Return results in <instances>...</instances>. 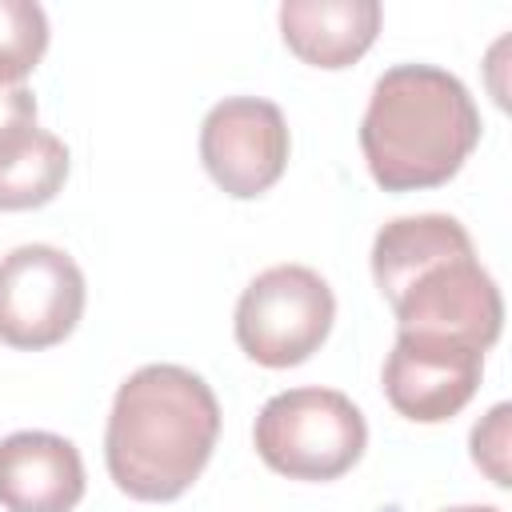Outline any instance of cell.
Wrapping results in <instances>:
<instances>
[{
  "label": "cell",
  "mask_w": 512,
  "mask_h": 512,
  "mask_svg": "<svg viewBox=\"0 0 512 512\" xmlns=\"http://www.w3.org/2000/svg\"><path fill=\"white\" fill-rule=\"evenodd\" d=\"M68 176V148L36 120L0 132V212L48 204Z\"/></svg>",
  "instance_id": "8fae6325"
},
{
  "label": "cell",
  "mask_w": 512,
  "mask_h": 512,
  "mask_svg": "<svg viewBox=\"0 0 512 512\" xmlns=\"http://www.w3.org/2000/svg\"><path fill=\"white\" fill-rule=\"evenodd\" d=\"M84 316V272L52 244H20L0 260V340L24 352L60 344Z\"/></svg>",
  "instance_id": "8992f818"
},
{
  "label": "cell",
  "mask_w": 512,
  "mask_h": 512,
  "mask_svg": "<svg viewBox=\"0 0 512 512\" xmlns=\"http://www.w3.org/2000/svg\"><path fill=\"white\" fill-rule=\"evenodd\" d=\"M444 512H500V508H488V504H460V508H444Z\"/></svg>",
  "instance_id": "9a60e30c"
},
{
  "label": "cell",
  "mask_w": 512,
  "mask_h": 512,
  "mask_svg": "<svg viewBox=\"0 0 512 512\" xmlns=\"http://www.w3.org/2000/svg\"><path fill=\"white\" fill-rule=\"evenodd\" d=\"M216 436V392L192 368L144 364L116 388L108 412V476L132 500H176L204 472Z\"/></svg>",
  "instance_id": "7a4b0ae2"
},
{
  "label": "cell",
  "mask_w": 512,
  "mask_h": 512,
  "mask_svg": "<svg viewBox=\"0 0 512 512\" xmlns=\"http://www.w3.org/2000/svg\"><path fill=\"white\" fill-rule=\"evenodd\" d=\"M480 372L484 352L468 344L396 336L384 360V396L400 416L416 424H440L452 420L476 396Z\"/></svg>",
  "instance_id": "ba28073f"
},
{
  "label": "cell",
  "mask_w": 512,
  "mask_h": 512,
  "mask_svg": "<svg viewBox=\"0 0 512 512\" xmlns=\"http://www.w3.org/2000/svg\"><path fill=\"white\" fill-rule=\"evenodd\" d=\"M260 460L288 480H336L368 448L364 412L336 388L276 392L256 416Z\"/></svg>",
  "instance_id": "277c9868"
},
{
  "label": "cell",
  "mask_w": 512,
  "mask_h": 512,
  "mask_svg": "<svg viewBox=\"0 0 512 512\" xmlns=\"http://www.w3.org/2000/svg\"><path fill=\"white\" fill-rule=\"evenodd\" d=\"M372 276L400 336L452 340L476 352L496 344L504 300L460 220L444 212L388 220L372 240Z\"/></svg>",
  "instance_id": "6da1fadb"
},
{
  "label": "cell",
  "mask_w": 512,
  "mask_h": 512,
  "mask_svg": "<svg viewBox=\"0 0 512 512\" xmlns=\"http://www.w3.org/2000/svg\"><path fill=\"white\" fill-rule=\"evenodd\" d=\"M48 48V16L32 0H0V88L20 84Z\"/></svg>",
  "instance_id": "7c38bea8"
},
{
  "label": "cell",
  "mask_w": 512,
  "mask_h": 512,
  "mask_svg": "<svg viewBox=\"0 0 512 512\" xmlns=\"http://www.w3.org/2000/svg\"><path fill=\"white\" fill-rule=\"evenodd\" d=\"M280 32H284V44L304 64L348 68L372 48L380 32V4L376 0H284Z\"/></svg>",
  "instance_id": "30bf717a"
},
{
  "label": "cell",
  "mask_w": 512,
  "mask_h": 512,
  "mask_svg": "<svg viewBox=\"0 0 512 512\" xmlns=\"http://www.w3.org/2000/svg\"><path fill=\"white\" fill-rule=\"evenodd\" d=\"M84 496V460L56 432L0 440V504L8 512H72Z\"/></svg>",
  "instance_id": "9c48e42d"
},
{
  "label": "cell",
  "mask_w": 512,
  "mask_h": 512,
  "mask_svg": "<svg viewBox=\"0 0 512 512\" xmlns=\"http://www.w3.org/2000/svg\"><path fill=\"white\" fill-rule=\"evenodd\" d=\"M288 144L284 112L260 96H228L200 124V160L216 188L236 200H252L284 176Z\"/></svg>",
  "instance_id": "52a82bcc"
},
{
  "label": "cell",
  "mask_w": 512,
  "mask_h": 512,
  "mask_svg": "<svg viewBox=\"0 0 512 512\" xmlns=\"http://www.w3.org/2000/svg\"><path fill=\"white\" fill-rule=\"evenodd\" d=\"M336 296L328 280L304 264L260 272L236 304V344L264 368L304 364L332 332Z\"/></svg>",
  "instance_id": "5b68a950"
},
{
  "label": "cell",
  "mask_w": 512,
  "mask_h": 512,
  "mask_svg": "<svg viewBox=\"0 0 512 512\" xmlns=\"http://www.w3.org/2000/svg\"><path fill=\"white\" fill-rule=\"evenodd\" d=\"M480 140L468 88L436 64L388 68L360 120V148L384 192L448 184Z\"/></svg>",
  "instance_id": "3957f363"
},
{
  "label": "cell",
  "mask_w": 512,
  "mask_h": 512,
  "mask_svg": "<svg viewBox=\"0 0 512 512\" xmlns=\"http://www.w3.org/2000/svg\"><path fill=\"white\" fill-rule=\"evenodd\" d=\"M24 120H36V96L24 84L0 88V132H8L12 124H24Z\"/></svg>",
  "instance_id": "5bb4252c"
},
{
  "label": "cell",
  "mask_w": 512,
  "mask_h": 512,
  "mask_svg": "<svg viewBox=\"0 0 512 512\" xmlns=\"http://www.w3.org/2000/svg\"><path fill=\"white\" fill-rule=\"evenodd\" d=\"M508 404H496L484 424L472 428V460L492 476V484L508 488Z\"/></svg>",
  "instance_id": "4fadbf2b"
}]
</instances>
